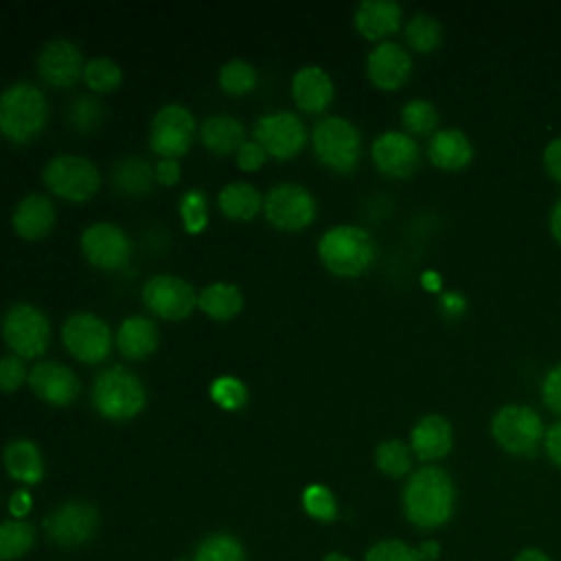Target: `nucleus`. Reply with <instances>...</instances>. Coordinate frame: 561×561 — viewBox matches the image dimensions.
<instances>
[{
    "label": "nucleus",
    "instance_id": "6ab92c4d",
    "mask_svg": "<svg viewBox=\"0 0 561 561\" xmlns=\"http://www.w3.org/2000/svg\"><path fill=\"white\" fill-rule=\"evenodd\" d=\"M412 70V59L403 46L397 42H379L366 59V72L370 81L379 88H399Z\"/></svg>",
    "mask_w": 561,
    "mask_h": 561
},
{
    "label": "nucleus",
    "instance_id": "4c0bfd02",
    "mask_svg": "<svg viewBox=\"0 0 561 561\" xmlns=\"http://www.w3.org/2000/svg\"><path fill=\"white\" fill-rule=\"evenodd\" d=\"M403 125L414 134H427L438 125V112L427 99H412L401 110Z\"/></svg>",
    "mask_w": 561,
    "mask_h": 561
},
{
    "label": "nucleus",
    "instance_id": "a18cd8bd",
    "mask_svg": "<svg viewBox=\"0 0 561 561\" xmlns=\"http://www.w3.org/2000/svg\"><path fill=\"white\" fill-rule=\"evenodd\" d=\"M265 149L261 142L256 140H245L239 149H237V164L245 171H252V169H259L263 162H265Z\"/></svg>",
    "mask_w": 561,
    "mask_h": 561
},
{
    "label": "nucleus",
    "instance_id": "2f4dec72",
    "mask_svg": "<svg viewBox=\"0 0 561 561\" xmlns=\"http://www.w3.org/2000/svg\"><path fill=\"white\" fill-rule=\"evenodd\" d=\"M193 561H245V552L232 535L215 533L197 546Z\"/></svg>",
    "mask_w": 561,
    "mask_h": 561
},
{
    "label": "nucleus",
    "instance_id": "4468645a",
    "mask_svg": "<svg viewBox=\"0 0 561 561\" xmlns=\"http://www.w3.org/2000/svg\"><path fill=\"white\" fill-rule=\"evenodd\" d=\"M256 142L276 158L294 156L307 140L302 121L291 112H270L256 121L254 127Z\"/></svg>",
    "mask_w": 561,
    "mask_h": 561
},
{
    "label": "nucleus",
    "instance_id": "a878e982",
    "mask_svg": "<svg viewBox=\"0 0 561 561\" xmlns=\"http://www.w3.org/2000/svg\"><path fill=\"white\" fill-rule=\"evenodd\" d=\"M202 140L215 153L237 151L245 142V131L239 118L230 114H213L202 123Z\"/></svg>",
    "mask_w": 561,
    "mask_h": 561
},
{
    "label": "nucleus",
    "instance_id": "4be33fe9",
    "mask_svg": "<svg viewBox=\"0 0 561 561\" xmlns=\"http://www.w3.org/2000/svg\"><path fill=\"white\" fill-rule=\"evenodd\" d=\"M355 26L368 39L390 35L401 24V7L394 0H362L355 9Z\"/></svg>",
    "mask_w": 561,
    "mask_h": 561
},
{
    "label": "nucleus",
    "instance_id": "de8ad7c7",
    "mask_svg": "<svg viewBox=\"0 0 561 561\" xmlns=\"http://www.w3.org/2000/svg\"><path fill=\"white\" fill-rule=\"evenodd\" d=\"M543 447H546V454L552 460V465H557L561 469V421H557L554 425L548 427V432L543 434Z\"/></svg>",
    "mask_w": 561,
    "mask_h": 561
},
{
    "label": "nucleus",
    "instance_id": "dca6fc26",
    "mask_svg": "<svg viewBox=\"0 0 561 561\" xmlns=\"http://www.w3.org/2000/svg\"><path fill=\"white\" fill-rule=\"evenodd\" d=\"M83 55L79 46L66 37L50 39L37 55V70L50 85H70L83 75Z\"/></svg>",
    "mask_w": 561,
    "mask_h": 561
},
{
    "label": "nucleus",
    "instance_id": "3c124183",
    "mask_svg": "<svg viewBox=\"0 0 561 561\" xmlns=\"http://www.w3.org/2000/svg\"><path fill=\"white\" fill-rule=\"evenodd\" d=\"M513 561H552L541 548H524L515 554Z\"/></svg>",
    "mask_w": 561,
    "mask_h": 561
},
{
    "label": "nucleus",
    "instance_id": "b1692460",
    "mask_svg": "<svg viewBox=\"0 0 561 561\" xmlns=\"http://www.w3.org/2000/svg\"><path fill=\"white\" fill-rule=\"evenodd\" d=\"M427 156L436 167L454 171V169H462L471 160L473 149L465 131L456 127H447L432 134L427 142Z\"/></svg>",
    "mask_w": 561,
    "mask_h": 561
},
{
    "label": "nucleus",
    "instance_id": "2eb2a0df",
    "mask_svg": "<svg viewBox=\"0 0 561 561\" xmlns=\"http://www.w3.org/2000/svg\"><path fill=\"white\" fill-rule=\"evenodd\" d=\"M81 250L99 267H118L129 259L131 243L125 230L112 221H96L81 234Z\"/></svg>",
    "mask_w": 561,
    "mask_h": 561
},
{
    "label": "nucleus",
    "instance_id": "c756f323",
    "mask_svg": "<svg viewBox=\"0 0 561 561\" xmlns=\"http://www.w3.org/2000/svg\"><path fill=\"white\" fill-rule=\"evenodd\" d=\"M197 305L217 320H226L232 318L241 307H243V296L239 291V287L217 280L206 285L199 294H197Z\"/></svg>",
    "mask_w": 561,
    "mask_h": 561
},
{
    "label": "nucleus",
    "instance_id": "412c9836",
    "mask_svg": "<svg viewBox=\"0 0 561 561\" xmlns=\"http://www.w3.org/2000/svg\"><path fill=\"white\" fill-rule=\"evenodd\" d=\"M291 94L298 107L307 112H320L333 99V81L324 68L302 66L291 79Z\"/></svg>",
    "mask_w": 561,
    "mask_h": 561
},
{
    "label": "nucleus",
    "instance_id": "9b49d317",
    "mask_svg": "<svg viewBox=\"0 0 561 561\" xmlns=\"http://www.w3.org/2000/svg\"><path fill=\"white\" fill-rule=\"evenodd\" d=\"M193 129V112L180 103H167L151 118V149L162 158H175L188 149Z\"/></svg>",
    "mask_w": 561,
    "mask_h": 561
},
{
    "label": "nucleus",
    "instance_id": "aec40b11",
    "mask_svg": "<svg viewBox=\"0 0 561 561\" xmlns=\"http://www.w3.org/2000/svg\"><path fill=\"white\" fill-rule=\"evenodd\" d=\"M410 445L421 460L443 458L451 449L449 421L440 414L421 416L410 432Z\"/></svg>",
    "mask_w": 561,
    "mask_h": 561
},
{
    "label": "nucleus",
    "instance_id": "ddd939ff",
    "mask_svg": "<svg viewBox=\"0 0 561 561\" xmlns=\"http://www.w3.org/2000/svg\"><path fill=\"white\" fill-rule=\"evenodd\" d=\"M48 537L64 548H75L85 543L99 524L96 508L88 502H66L53 515L46 517Z\"/></svg>",
    "mask_w": 561,
    "mask_h": 561
},
{
    "label": "nucleus",
    "instance_id": "6e6d98bb",
    "mask_svg": "<svg viewBox=\"0 0 561 561\" xmlns=\"http://www.w3.org/2000/svg\"><path fill=\"white\" fill-rule=\"evenodd\" d=\"M324 561H351V559L344 557V554H340V552H331V554L324 557Z\"/></svg>",
    "mask_w": 561,
    "mask_h": 561
},
{
    "label": "nucleus",
    "instance_id": "5fc2aeb1",
    "mask_svg": "<svg viewBox=\"0 0 561 561\" xmlns=\"http://www.w3.org/2000/svg\"><path fill=\"white\" fill-rule=\"evenodd\" d=\"M443 307H447L449 311H458L462 307V300L456 294H445L443 296Z\"/></svg>",
    "mask_w": 561,
    "mask_h": 561
},
{
    "label": "nucleus",
    "instance_id": "f257e3e1",
    "mask_svg": "<svg viewBox=\"0 0 561 561\" xmlns=\"http://www.w3.org/2000/svg\"><path fill=\"white\" fill-rule=\"evenodd\" d=\"M454 482L440 467H421L405 482L403 511L405 517L419 528L443 526L454 513Z\"/></svg>",
    "mask_w": 561,
    "mask_h": 561
},
{
    "label": "nucleus",
    "instance_id": "423d86ee",
    "mask_svg": "<svg viewBox=\"0 0 561 561\" xmlns=\"http://www.w3.org/2000/svg\"><path fill=\"white\" fill-rule=\"evenodd\" d=\"M42 178L53 193L72 202L88 199L101 184V173L94 162L77 153H59L50 158Z\"/></svg>",
    "mask_w": 561,
    "mask_h": 561
},
{
    "label": "nucleus",
    "instance_id": "f704fd0d",
    "mask_svg": "<svg viewBox=\"0 0 561 561\" xmlns=\"http://www.w3.org/2000/svg\"><path fill=\"white\" fill-rule=\"evenodd\" d=\"M83 79H85L88 88L99 90V92H103V90L107 92V90H114L121 83L123 70L110 57H92L83 68Z\"/></svg>",
    "mask_w": 561,
    "mask_h": 561
},
{
    "label": "nucleus",
    "instance_id": "ea45409f",
    "mask_svg": "<svg viewBox=\"0 0 561 561\" xmlns=\"http://www.w3.org/2000/svg\"><path fill=\"white\" fill-rule=\"evenodd\" d=\"M180 215L188 232H199L206 221H208V210H206V197L199 188H191L180 197Z\"/></svg>",
    "mask_w": 561,
    "mask_h": 561
},
{
    "label": "nucleus",
    "instance_id": "49530a36",
    "mask_svg": "<svg viewBox=\"0 0 561 561\" xmlns=\"http://www.w3.org/2000/svg\"><path fill=\"white\" fill-rule=\"evenodd\" d=\"M543 167L548 175L561 184V138H554L548 142L543 151Z\"/></svg>",
    "mask_w": 561,
    "mask_h": 561
},
{
    "label": "nucleus",
    "instance_id": "58836bf2",
    "mask_svg": "<svg viewBox=\"0 0 561 561\" xmlns=\"http://www.w3.org/2000/svg\"><path fill=\"white\" fill-rule=\"evenodd\" d=\"M210 397L226 410H237L248 399V388L239 377L221 375L210 383Z\"/></svg>",
    "mask_w": 561,
    "mask_h": 561
},
{
    "label": "nucleus",
    "instance_id": "a211bd4d",
    "mask_svg": "<svg viewBox=\"0 0 561 561\" xmlns=\"http://www.w3.org/2000/svg\"><path fill=\"white\" fill-rule=\"evenodd\" d=\"M28 386L33 392L55 405L70 403L79 392L77 375L59 362H37L28 373Z\"/></svg>",
    "mask_w": 561,
    "mask_h": 561
},
{
    "label": "nucleus",
    "instance_id": "e433bc0d",
    "mask_svg": "<svg viewBox=\"0 0 561 561\" xmlns=\"http://www.w3.org/2000/svg\"><path fill=\"white\" fill-rule=\"evenodd\" d=\"M105 118V107L99 99L81 94L77 96L68 107V121L79 131H92L96 129Z\"/></svg>",
    "mask_w": 561,
    "mask_h": 561
},
{
    "label": "nucleus",
    "instance_id": "7ed1b4c3",
    "mask_svg": "<svg viewBox=\"0 0 561 561\" xmlns=\"http://www.w3.org/2000/svg\"><path fill=\"white\" fill-rule=\"evenodd\" d=\"M46 116V96L28 81L11 83L0 94V127L18 142L33 138L44 127Z\"/></svg>",
    "mask_w": 561,
    "mask_h": 561
},
{
    "label": "nucleus",
    "instance_id": "c9c22d12",
    "mask_svg": "<svg viewBox=\"0 0 561 561\" xmlns=\"http://www.w3.org/2000/svg\"><path fill=\"white\" fill-rule=\"evenodd\" d=\"M219 83L230 94L250 92L256 83V70L245 59H228L219 70Z\"/></svg>",
    "mask_w": 561,
    "mask_h": 561
},
{
    "label": "nucleus",
    "instance_id": "a19ab883",
    "mask_svg": "<svg viewBox=\"0 0 561 561\" xmlns=\"http://www.w3.org/2000/svg\"><path fill=\"white\" fill-rule=\"evenodd\" d=\"M302 506H305V511L311 517H316L320 522H331L335 517V513H337L333 493L327 486H322V484H311V486L305 489Z\"/></svg>",
    "mask_w": 561,
    "mask_h": 561
},
{
    "label": "nucleus",
    "instance_id": "5701e85b",
    "mask_svg": "<svg viewBox=\"0 0 561 561\" xmlns=\"http://www.w3.org/2000/svg\"><path fill=\"white\" fill-rule=\"evenodd\" d=\"M55 224V206L42 193H28L13 210V228L26 239L46 234Z\"/></svg>",
    "mask_w": 561,
    "mask_h": 561
},
{
    "label": "nucleus",
    "instance_id": "cd10ccee",
    "mask_svg": "<svg viewBox=\"0 0 561 561\" xmlns=\"http://www.w3.org/2000/svg\"><path fill=\"white\" fill-rule=\"evenodd\" d=\"M217 202L226 217L250 219L259 213L263 197L256 191V186H252L250 182L237 180V182H228L226 186H221Z\"/></svg>",
    "mask_w": 561,
    "mask_h": 561
},
{
    "label": "nucleus",
    "instance_id": "37998d69",
    "mask_svg": "<svg viewBox=\"0 0 561 561\" xmlns=\"http://www.w3.org/2000/svg\"><path fill=\"white\" fill-rule=\"evenodd\" d=\"M26 377V368L18 355H4L0 362V388L4 392L15 390Z\"/></svg>",
    "mask_w": 561,
    "mask_h": 561
},
{
    "label": "nucleus",
    "instance_id": "f8f14e48",
    "mask_svg": "<svg viewBox=\"0 0 561 561\" xmlns=\"http://www.w3.org/2000/svg\"><path fill=\"white\" fill-rule=\"evenodd\" d=\"M145 305L162 318H184L197 302L193 285L175 274H156L142 285Z\"/></svg>",
    "mask_w": 561,
    "mask_h": 561
},
{
    "label": "nucleus",
    "instance_id": "c03bdc74",
    "mask_svg": "<svg viewBox=\"0 0 561 561\" xmlns=\"http://www.w3.org/2000/svg\"><path fill=\"white\" fill-rule=\"evenodd\" d=\"M541 397H543V403L561 414V364H557L554 368L548 370L543 383H541Z\"/></svg>",
    "mask_w": 561,
    "mask_h": 561
},
{
    "label": "nucleus",
    "instance_id": "c85d7f7f",
    "mask_svg": "<svg viewBox=\"0 0 561 561\" xmlns=\"http://www.w3.org/2000/svg\"><path fill=\"white\" fill-rule=\"evenodd\" d=\"M112 180L118 191L129 195H145L156 180V167H151L145 158L127 156L114 164Z\"/></svg>",
    "mask_w": 561,
    "mask_h": 561
},
{
    "label": "nucleus",
    "instance_id": "473e14b6",
    "mask_svg": "<svg viewBox=\"0 0 561 561\" xmlns=\"http://www.w3.org/2000/svg\"><path fill=\"white\" fill-rule=\"evenodd\" d=\"M440 33L443 28L438 20L430 13H416L405 24L408 44L421 53H430L432 48H436L440 42Z\"/></svg>",
    "mask_w": 561,
    "mask_h": 561
},
{
    "label": "nucleus",
    "instance_id": "f3484780",
    "mask_svg": "<svg viewBox=\"0 0 561 561\" xmlns=\"http://www.w3.org/2000/svg\"><path fill=\"white\" fill-rule=\"evenodd\" d=\"M373 160L375 164L388 173V175H397V178H405L410 175L416 164H419V145L412 136L397 131V129H388L381 131L370 147Z\"/></svg>",
    "mask_w": 561,
    "mask_h": 561
},
{
    "label": "nucleus",
    "instance_id": "8fccbe9b",
    "mask_svg": "<svg viewBox=\"0 0 561 561\" xmlns=\"http://www.w3.org/2000/svg\"><path fill=\"white\" fill-rule=\"evenodd\" d=\"M28 508H31V495H28L24 489L15 491V493L11 495V500H9V511H11V515H13L15 519H20V517H24V515L28 513Z\"/></svg>",
    "mask_w": 561,
    "mask_h": 561
},
{
    "label": "nucleus",
    "instance_id": "bb28decb",
    "mask_svg": "<svg viewBox=\"0 0 561 561\" xmlns=\"http://www.w3.org/2000/svg\"><path fill=\"white\" fill-rule=\"evenodd\" d=\"M4 467L11 478L26 482V484H35L44 476V462H42L39 449L35 443H31L26 438H18L7 445Z\"/></svg>",
    "mask_w": 561,
    "mask_h": 561
},
{
    "label": "nucleus",
    "instance_id": "7c9ffc66",
    "mask_svg": "<svg viewBox=\"0 0 561 561\" xmlns=\"http://www.w3.org/2000/svg\"><path fill=\"white\" fill-rule=\"evenodd\" d=\"M35 543V528L22 519H7L0 526V559L11 561L24 557Z\"/></svg>",
    "mask_w": 561,
    "mask_h": 561
},
{
    "label": "nucleus",
    "instance_id": "1a4fd4ad",
    "mask_svg": "<svg viewBox=\"0 0 561 561\" xmlns=\"http://www.w3.org/2000/svg\"><path fill=\"white\" fill-rule=\"evenodd\" d=\"M263 210L274 226L283 230H300L316 217V199L305 186L280 182L265 193Z\"/></svg>",
    "mask_w": 561,
    "mask_h": 561
},
{
    "label": "nucleus",
    "instance_id": "f03ea898",
    "mask_svg": "<svg viewBox=\"0 0 561 561\" xmlns=\"http://www.w3.org/2000/svg\"><path fill=\"white\" fill-rule=\"evenodd\" d=\"M322 263L340 276H357L375 259V241L368 230L351 224L329 228L318 241Z\"/></svg>",
    "mask_w": 561,
    "mask_h": 561
},
{
    "label": "nucleus",
    "instance_id": "09e8293b",
    "mask_svg": "<svg viewBox=\"0 0 561 561\" xmlns=\"http://www.w3.org/2000/svg\"><path fill=\"white\" fill-rule=\"evenodd\" d=\"M156 180L162 184H175L180 180V162L175 158H162L156 164Z\"/></svg>",
    "mask_w": 561,
    "mask_h": 561
},
{
    "label": "nucleus",
    "instance_id": "603ef678",
    "mask_svg": "<svg viewBox=\"0 0 561 561\" xmlns=\"http://www.w3.org/2000/svg\"><path fill=\"white\" fill-rule=\"evenodd\" d=\"M419 554H421V561H434V559H438V554H440V546H438V541H423L419 548Z\"/></svg>",
    "mask_w": 561,
    "mask_h": 561
},
{
    "label": "nucleus",
    "instance_id": "4d7b16f0",
    "mask_svg": "<svg viewBox=\"0 0 561 561\" xmlns=\"http://www.w3.org/2000/svg\"><path fill=\"white\" fill-rule=\"evenodd\" d=\"M178 561H186V559H178Z\"/></svg>",
    "mask_w": 561,
    "mask_h": 561
},
{
    "label": "nucleus",
    "instance_id": "72a5a7b5",
    "mask_svg": "<svg viewBox=\"0 0 561 561\" xmlns=\"http://www.w3.org/2000/svg\"><path fill=\"white\" fill-rule=\"evenodd\" d=\"M375 462L379 467V471H383L390 478H399L403 473H408L410 469V449L405 443L390 438V440H381L375 449Z\"/></svg>",
    "mask_w": 561,
    "mask_h": 561
},
{
    "label": "nucleus",
    "instance_id": "79ce46f5",
    "mask_svg": "<svg viewBox=\"0 0 561 561\" xmlns=\"http://www.w3.org/2000/svg\"><path fill=\"white\" fill-rule=\"evenodd\" d=\"M366 561H421V554L419 550L410 548L399 539H388V541L375 543L366 552Z\"/></svg>",
    "mask_w": 561,
    "mask_h": 561
},
{
    "label": "nucleus",
    "instance_id": "6e6552de",
    "mask_svg": "<svg viewBox=\"0 0 561 561\" xmlns=\"http://www.w3.org/2000/svg\"><path fill=\"white\" fill-rule=\"evenodd\" d=\"M2 335H4V342L18 355L35 357V355L44 353V348L48 344V337H50L48 318L35 305L15 302L4 313Z\"/></svg>",
    "mask_w": 561,
    "mask_h": 561
},
{
    "label": "nucleus",
    "instance_id": "39448f33",
    "mask_svg": "<svg viewBox=\"0 0 561 561\" xmlns=\"http://www.w3.org/2000/svg\"><path fill=\"white\" fill-rule=\"evenodd\" d=\"M316 156L331 169L348 171L359 158V131L344 116H324L313 125Z\"/></svg>",
    "mask_w": 561,
    "mask_h": 561
},
{
    "label": "nucleus",
    "instance_id": "9d476101",
    "mask_svg": "<svg viewBox=\"0 0 561 561\" xmlns=\"http://www.w3.org/2000/svg\"><path fill=\"white\" fill-rule=\"evenodd\" d=\"M64 344L81 362H101L110 353L112 333L103 318L90 311H79L66 318L61 329Z\"/></svg>",
    "mask_w": 561,
    "mask_h": 561
},
{
    "label": "nucleus",
    "instance_id": "864d4df0",
    "mask_svg": "<svg viewBox=\"0 0 561 561\" xmlns=\"http://www.w3.org/2000/svg\"><path fill=\"white\" fill-rule=\"evenodd\" d=\"M550 232H552V237L561 243V199L552 206V213H550Z\"/></svg>",
    "mask_w": 561,
    "mask_h": 561
},
{
    "label": "nucleus",
    "instance_id": "393cba45",
    "mask_svg": "<svg viewBox=\"0 0 561 561\" xmlns=\"http://www.w3.org/2000/svg\"><path fill=\"white\" fill-rule=\"evenodd\" d=\"M116 344L125 357H131V359L145 357L158 344V329L145 316H129L118 327Z\"/></svg>",
    "mask_w": 561,
    "mask_h": 561
},
{
    "label": "nucleus",
    "instance_id": "20e7f679",
    "mask_svg": "<svg viewBox=\"0 0 561 561\" xmlns=\"http://www.w3.org/2000/svg\"><path fill=\"white\" fill-rule=\"evenodd\" d=\"M142 381L123 366L101 370L92 383V401L107 419H129L145 408Z\"/></svg>",
    "mask_w": 561,
    "mask_h": 561
},
{
    "label": "nucleus",
    "instance_id": "0eeeda50",
    "mask_svg": "<svg viewBox=\"0 0 561 561\" xmlns=\"http://www.w3.org/2000/svg\"><path fill=\"white\" fill-rule=\"evenodd\" d=\"M491 434L508 454L530 456L543 438V425L533 408L504 405L491 421Z\"/></svg>",
    "mask_w": 561,
    "mask_h": 561
}]
</instances>
